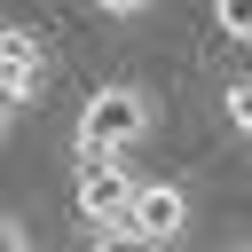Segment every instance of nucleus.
<instances>
[{
  "instance_id": "obj_1",
  "label": "nucleus",
  "mask_w": 252,
  "mask_h": 252,
  "mask_svg": "<svg viewBox=\"0 0 252 252\" xmlns=\"http://www.w3.org/2000/svg\"><path fill=\"white\" fill-rule=\"evenodd\" d=\"M150 126H158V102H150L134 79H110V87L87 94V110H79V126H71V158H79V165H87V158H118V150L150 142Z\"/></svg>"
},
{
  "instance_id": "obj_2",
  "label": "nucleus",
  "mask_w": 252,
  "mask_h": 252,
  "mask_svg": "<svg viewBox=\"0 0 252 252\" xmlns=\"http://www.w3.org/2000/svg\"><path fill=\"white\" fill-rule=\"evenodd\" d=\"M71 205H79V220L94 236L102 228H126L134 205H142V181H134L126 158H87V165H71Z\"/></svg>"
},
{
  "instance_id": "obj_3",
  "label": "nucleus",
  "mask_w": 252,
  "mask_h": 252,
  "mask_svg": "<svg viewBox=\"0 0 252 252\" xmlns=\"http://www.w3.org/2000/svg\"><path fill=\"white\" fill-rule=\"evenodd\" d=\"M39 87H47V39L32 24H8L0 32V94H8V110L39 102Z\"/></svg>"
},
{
  "instance_id": "obj_4",
  "label": "nucleus",
  "mask_w": 252,
  "mask_h": 252,
  "mask_svg": "<svg viewBox=\"0 0 252 252\" xmlns=\"http://www.w3.org/2000/svg\"><path fill=\"white\" fill-rule=\"evenodd\" d=\"M134 228H142V236H150V244L165 252V244H173V236L189 228V189H181V181H142V205H134Z\"/></svg>"
},
{
  "instance_id": "obj_5",
  "label": "nucleus",
  "mask_w": 252,
  "mask_h": 252,
  "mask_svg": "<svg viewBox=\"0 0 252 252\" xmlns=\"http://www.w3.org/2000/svg\"><path fill=\"white\" fill-rule=\"evenodd\" d=\"M220 118H228L236 134H252V71H244V79H228V94H220Z\"/></svg>"
},
{
  "instance_id": "obj_6",
  "label": "nucleus",
  "mask_w": 252,
  "mask_h": 252,
  "mask_svg": "<svg viewBox=\"0 0 252 252\" xmlns=\"http://www.w3.org/2000/svg\"><path fill=\"white\" fill-rule=\"evenodd\" d=\"M213 24H220V39H244V47H252V0H220Z\"/></svg>"
},
{
  "instance_id": "obj_7",
  "label": "nucleus",
  "mask_w": 252,
  "mask_h": 252,
  "mask_svg": "<svg viewBox=\"0 0 252 252\" xmlns=\"http://www.w3.org/2000/svg\"><path fill=\"white\" fill-rule=\"evenodd\" d=\"M87 252H158V244H150V236H142V228L126 220V228H102V236H94Z\"/></svg>"
},
{
  "instance_id": "obj_8",
  "label": "nucleus",
  "mask_w": 252,
  "mask_h": 252,
  "mask_svg": "<svg viewBox=\"0 0 252 252\" xmlns=\"http://www.w3.org/2000/svg\"><path fill=\"white\" fill-rule=\"evenodd\" d=\"M0 252H32V228H24L16 213H8V228H0Z\"/></svg>"
},
{
  "instance_id": "obj_9",
  "label": "nucleus",
  "mask_w": 252,
  "mask_h": 252,
  "mask_svg": "<svg viewBox=\"0 0 252 252\" xmlns=\"http://www.w3.org/2000/svg\"><path fill=\"white\" fill-rule=\"evenodd\" d=\"M236 252H252V244H236Z\"/></svg>"
}]
</instances>
